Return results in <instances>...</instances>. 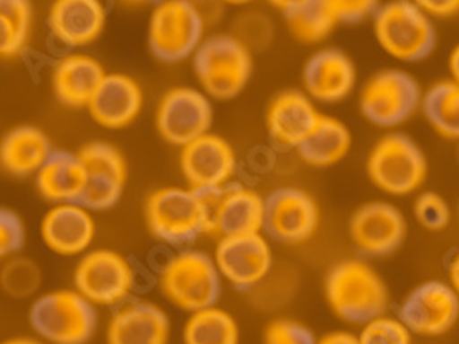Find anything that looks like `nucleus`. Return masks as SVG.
<instances>
[{
    "instance_id": "obj_36",
    "label": "nucleus",
    "mask_w": 459,
    "mask_h": 344,
    "mask_svg": "<svg viewBox=\"0 0 459 344\" xmlns=\"http://www.w3.org/2000/svg\"><path fill=\"white\" fill-rule=\"evenodd\" d=\"M315 333L301 322L278 319L264 328V344H316Z\"/></svg>"
},
{
    "instance_id": "obj_38",
    "label": "nucleus",
    "mask_w": 459,
    "mask_h": 344,
    "mask_svg": "<svg viewBox=\"0 0 459 344\" xmlns=\"http://www.w3.org/2000/svg\"><path fill=\"white\" fill-rule=\"evenodd\" d=\"M336 24H359L373 17L380 8V0H325Z\"/></svg>"
},
{
    "instance_id": "obj_41",
    "label": "nucleus",
    "mask_w": 459,
    "mask_h": 344,
    "mask_svg": "<svg viewBox=\"0 0 459 344\" xmlns=\"http://www.w3.org/2000/svg\"><path fill=\"white\" fill-rule=\"evenodd\" d=\"M448 284L459 296V251L452 256L448 263Z\"/></svg>"
},
{
    "instance_id": "obj_7",
    "label": "nucleus",
    "mask_w": 459,
    "mask_h": 344,
    "mask_svg": "<svg viewBox=\"0 0 459 344\" xmlns=\"http://www.w3.org/2000/svg\"><path fill=\"white\" fill-rule=\"evenodd\" d=\"M33 331L50 344H87L98 326L96 305L75 289H56L37 298L28 313Z\"/></svg>"
},
{
    "instance_id": "obj_20",
    "label": "nucleus",
    "mask_w": 459,
    "mask_h": 344,
    "mask_svg": "<svg viewBox=\"0 0 459 344\" xmlns=\"http://www.w3.org/2000/svg\"><path fill=\"white\" fill-rule=\"evenodd\" d=\"M96 219L83 203L50 205L41 219V240L57 256L74 258L91 251L96 240Z\"/></svg>"
},
{
    "instance_id": "obj_14",
    "label": "nucleus",
    "mask_w": 459,
    "mask_h": 344,
    "mask_svg": "<svg viewBox=\"0 0 459 344\" xmlns=\"http://www.w3.org/2000/svg\"><path fill=\"white\" fill-rule=\"evenodd\" d=\"M178 166L187 188L210 192L234 182L238 153L226 138L210 131L180 147Z\"/></svg>"
},
{
    "instance_id": "obj_33",
    "label": "nucleus",
    "mask_w": 459,
    "mask_h": 344,
    "mask_svg": "<svg viewBox=\"0 0 459 344\" xmlns=\"http://www.w3.org/2000/svg\"><path fill=\"white\" fill-rule=\"evenodd\" d=\"M0 286L15 298H26L41 286V269L28 258H8L0 273Z\"/></svg>"
},
{
    "instance_id": "obj_34",
    "label": "nucleus",
    "mask_w": 459,
    "mask_h": 344,
    "mask_svg": "<svg viewBox=\"0 0 459 344\" xmlns=\"http://www.w3.org/2000/svg\"><path fill=\"white\" fill-rule=\"evenodd\" d=\"M415 221L430 233H441L450 225L452 210L443 196L437 192H420L413 201Z\"/></svg>"
},
{
    "instance_id": "obj_6",
    "label": "nucleus",
    "mask_w": 459,
    "mask_h": 344,
    "mask_svg": "<svg viewBox=\"0 0 459 344\" xmlns=\"http://www.w3.org/2000/svg\"><path fill=\"white\" fill-rule=\"evenodd\" d=\"M366 172L373 186L394 198L415 194L429 177L425 151L404 133H388L371 147Z\"/></svg>"
},
{
    "instance_id": "obj_32",
    "label": "nucleus",
    "mask_w": 459,
    "mask_h": 344,
    "mask_svg": "<svg viewBox=\"0 0 459 344\" xmlns=\"http://www.w3.org/2000/svg\"><path fill=\"white\" fill-rule=\"evenodd\" d=\"M285 21L290 35L303 45L322 43L336 26L325 0H311V3L285 13Z\"/></svg>"
},
{
    "instance_id": "obj_13",
    "label": "nucleus",
    "mask_w": 459,
    "mask_h": 344,
    "mask_svg": "<svg viewBox=\"0 0 459 344\" xmlns=\"http://www.w3.org/2000/svg\"><path fill=\"white\" fill-rule=\"evenodd\" d=\"M85 172L82 203L92 212L117 207L127 184V161L124 153L108 142H89L78 151Z\"/></svg>"
},
{
    "instance_id": "obj_29",
    "label": "nucleus",
    "mask_w": 459,
    "mask_h": 344,
    "mask_svg": "<svg viewBox=\"0 0 459 344\" xmlns=\"http://www.w3.org/2000/svg\"><path fill=\"white\" fill-rule=\"evenodd\" d=\"M420 110L436 135L459 140V85L452 80L436 82L420 98Z\"/></svg>"
},
{
    "instance_id": "obj_16",
    "label": "nucleus",
    "mask_w": 459,
    "mask_h": 344,
    "mask_svg": "<svg viewBox=\"0 0 459 344\" xmlns=\"http://www.w3.org/2000/svg\"><path fill=\"white\" fill-rule=\"evenodd\" d=\"M203 194L208 208V234L219 238L263 234L264 198L255 190L230 182Z\"/></svg>"
},
{
    "instance_id": "obj_5",
    "label": "nucleus",
    "mask_w": 459,
    "mask_h": 344,
    "mask_svg": "<svg viewBox=\"0 0 459 344\" xmlns=\"http://www.w3.org/2000/svg\"><path fill=\"white\" fill-rule=\"evenodd\" d=\"M159 287L178 310L195 313L217 305L222 295V278L213 256L197 249H184L162 267Z\"/></svg>"
},
{
    "instance_id": "obj_31",
    "label": "nucleus",
    "mask_w": 459,
    "mask_h": 344,
    "mask_svg": "<svg viewBox=\"0 0 459 344\" xmlns=\"http://www.w3.org/2000/svg\"><path fill=\"white\" fill-rule=\"evenodd\" d=\"M31 26V0H0V59H13L24 52Z\"/></svg>"
},
{
    "instance_id": "obj_17",
    "label": "nucleus",
    "mask_w": 459,
    "mask_h": 344,
    "mask_svg": "<svg viewBox=\"0 0 459 344\" xmlns=\"http://www.w3.org/2000/svg\"><path fill=\"white\" fill-rule=\"evenodd\" d=\"M459 319V296L450 284L427 280L413 287L399 308V321L411 335L437 337L450 331Z\"/></svg>"
},
{
    "instance_id": "obj_24",
    "label": "nucleus",
    "mask_w": 459,
    "mask_h": 344,
    "mask_svg": "<svg viewBox=\"0 0 459 344\" xmlns=\"http://www.w3.org/2000/svg\"><path fill=\"white\" fill-rule=\"evenodd\" d=\"M48 26L56 40L68 49L96 43L107 26L103 0H54Z\"/></svg>"
},
{
    "instance_id": "obj_28",
    "label": "nucleus",
    "mask_w": 459,
    "mask_h": 344,
    "mask_svg": "<svg viewBox=\"0 0 459 344\" xmlns=\"http://www.w3.org/2000/svg\"><path fill=\"white\" fill-rule=\"evenodd\" d=\"M353 146L350 128L338 119L320 114L313 131L296 147L298 157L313 168H329L348 157Z\"/></svg>"
},
{
    "instance_id": "obj_37",
    "label": "nucleus",
    "mask_w": 459,
    "mask_h": 344,
    "mask_svg": "<svg viewBox=\"0 0 459 344\" xmlns=\"http://www.w3.org/2000/svg\"><path fill=\"white\" fill-rule=\"evenodd\" d=\"M26 238V228L21 216L10 208H0V260L15 256Z\"/></svg>"
},
{
    "instance_id": "obj_10",
    "label": "nucleus",
    "mask_w": 459,
    "mask_h": 344,
    "mask_svg": "<svg viewBox=\"0 0 459 344\" xmlns=\"http://www.w3.org/2000/svg\"><path fill=\"white\" fill-rule=\"evenodd\" d=\"M133 263L112 249H91L74 267V289L94 305L118 308L133 295Z\"/></svg>"
},
{
    "instance_id": "obj_1",
    "label": "nucleus",
    "mask_w": 459,
    "mask_h": 344,
    "mask_svg": "<svg viewBox=\"0 0 459 344\" xmlns=\"http://www.w3.org/2000/svg\"><path fill=\"white\" fill-rule=\"evenodd\" d=\"M331 312L343 322L364 326L388 310V287L371 265L360 260L334 263L324 282Z\"/></svg>"
},
{
    "instance_id": "obj_44",
    "label": "nucleus",
    "mask_w": 459,
    "mask_h": 344,
    "mask_svg": "<svg viewBox=\"0 0 459 344\" xmlns=\"http://www.w3.org/2000/svg\"><path fill=\"white\" fill-rule=\"evenodd\" d=\"M0 344H43V342L37 339H31V337H13V339H8Z\"/></svg>"
},
{
    "instance_id": "obj_45",
    "label": "nucleus",
    "mask_w": 459,
    "mask_h": 344,
    "mask_svg": "<svg viewBox=\"0 0 459 344\" xmlns=\"http://www.w3.org/2000/svg\"><path fill=\"white\" fill-rule=\"evenodd\" d=\"M122 3L131 4V6H140V4H159V3H162V0H122Z\"/></svg>"
},
{
    "instance_id": "obj_25",
    "label": "nucleus",
    "mask_w": 459,
    "mask_h": 344,
    "mask_svg": "<svg viewBox=\"0 0 459 344\" xmlns=\"http://www.w3.org/2000/svg\"><path fill=\"white\" fill-rule=\"evenodd\" d=\"M105 75L103 65L92 56L80 52L63 56L52 68L54 96L72 109L87 107Z\"/></svg>"
},
{
    "instance_id": "obj_22",
    "label": "nucleus",
    "mask_w": 459,
    "mask_h": 344,
    "mask_svg": "<svg viewBox=\"0 0 459 344\" xmlns=\"http://www.w3.org/2000/svg\"><path fill=\"white\" fill-rule=\"evenodd\" d=\"M171 324L160 305L131 300L118 305L107 324V344H168Z\"/></svg>"
},
{
    "instance_id": "obj_9",
    "label": "nucleus",
    "mask_w": 459,
    "mask_h": 344,
    "mask_svg": "<svg viewBox=\"0 0 459 344\" xmlns=\"http://www.w3.org/2000/svg\"><path fill=\"white\" fill-rule=\"evenodd\" d=\"M420 87L413 75L401 68L375 72L364 84L359 96V109L369 124L394 129L406 124L420 107Z\"/></svg>"
},
{
    "instance_id": "obj_46",
    "label": "nucleus",
    "mask_w": 459,
    "mask_h": 344,
    "mask_svg": "<svg viewBox=\"0 0 459 344\" xmlns=\"http://www.w3.org/2000/svg\"><path fill=\"white\" fill-rule=\"evenodd\" d=\"M221 3H224V4H232V6H247V4L254 3V0H221Z\"/></svg>"
},
{
    "instance_id": "obj_26",
    "label": "nucleus",
    "mask_w": 459,
    "mask_h": 344,
    "mask_svg": "<svg viewBox=\"0 0 459 344\" xmlns=\"http://www.w3.org/2000/svg\"><path fill=\"white\" fill-rule=\"evenodd\" d=\"M35 190L48 205L82 203L85 172L78 153L52 151L48 161L35 173Z\"/></svg>"
},
{
    "instance_id": "obj_23",
    "label": "nucleus",
    "mask_w": 459,
    "mask_h": 344,
    "mask_svg": "<svg viewBox=\"0 0 459 344\" xmlns=\"http://www.w3.org/2000/svg\"><path fill=\"white\" fill-rule=\"evenodd\" d=\"M315 101L301 91L276 94L264 112V126L271 140L281 149H296L320 119Z\"/></svg>"
},
{
    "instance_id": "obj_43",
    "label": "nucleus",
    "mask_w": 459,
    "mask_h": 344,
    "mask_svg": "<svg viewBox=\"0 0 459 344\" xmlns=\"http://www.w3.org/2000/svg\"><path fill=\"white\" fill-rule=\"evenodd\" d=\"M448 72H450V80L459 85V43L450 50Z\"/></svg>"
},
{
    "instance_id": "obj_21",
    "label": "nucleus",
    "mask_w": 459,
    "mask_h": 344,
    "mask_svg": "<svg viewBox=\"0 0 459 344\" xmlns=\"http://www.w3.org/2000/svg\"><path fill=\"white\" fill-rule=\"evenodd\" d=\"M91 119L103 129L120 131L133 126L143 109L142 85L127 74H107L87 105Z\"/></svg>"
},
{
    "instance_id": "obj_39",
    "label": "nucleus",
    "mask_w": 459,
    "mask_h": 344,
    "mask_svg": "<svg viewBox=\"0 0 459 344\" xmlns=\"http://www.w3.org/2000/svg\"><path fill=\"white\" fill-rule=\"evenodd\" d=\"M429 17L446 19L459 13V0H411Z\"/></svg>"
},
{
    "instance_id": "obj_11",
    "label": "nucleus",
    "mask_w": 459,
    "mask_h": 344,
    "mask_svg": "<svg viewBox=\"0 0 459 344\" xmlns=\"http://www.w3.org/2000/svg\"><path fill=\"white\" fill-rule=\"evenodd\" d=\"M320 226V207L301 188H276L264 198L263 234L283 245L309 242Z\"/></svg>"
},
{
    "instance_id": "obj_2",
    "label": "nucleus",
    "mask_w": 459,
    "mask_h": 344,
    "mask_svg": "<svg viewBox=\"0 0 459 344\" xmlns=\"http://www.w3.org/2000/svg\"><path fill=\"white\" fill-rule=\"evenodd\" d=\"M143 217L151 236L171 247H184L208 234V208L203 192L164 186L145 199Z\"/></svg>"
},
{
    "instance_id": "obj_12",
    "label": "nucleus",
    "mask_w": 459,
    "mask_h": 344,
    "mask_svg": "<svg viewBox=\"0 0 459 344\" xmlns=\"http://www.w3.org/2000/svg\"><path fill=\"white\" fill-rule=\"evenodd\" d=\"M213 124L212 100L195 87H173L159 101L155 128L164 142L182 147L206 133Z\"/></svg>"
},
{
    "instance_id": "obj_40",
    "label": "nucleus",
    "mask_w": 459,
    "mask_h": 344,
    "mask_svg": "<svg viewBox=\"0 0 459 344\" xmlns=\"http://www.w3.org/2000/svg\"><path fill=\"white\" fill-rule=\"evenodd\" d=\"M316 344H359V340H357V335L350 331H331V333H325L322 339H318Z\"/></svg>"
},
{
    "instance_id": "obj_18",
    "label": "nucleus",
    "mask_w": 459,
    "mask_h": 344,
    "mask_svg": "<svg viewBox=\"0 0 459 344\" xmlns=\"http://www.w3.org/2000/svg\"><path fill=\"white\" fill-rule=\"evenodd\" d=\"M408 225L404 214L392 203L369 201L350 219V238L366 256H390L403 245Z\"/></svg>"
},
{
    "instance_id": "obj_3",
    "label": "nucleus",
    "mask_w": 459,
    "mask_h": 344,
    "mask_svg": "<svg viewBox=\"0 0 459 344\" xmlns=\"http://www.w3.org/2000/svg\"><path fill=\"white\" fill-rule=\"evenodd\" d=\"M191 57L201 91L210 100L238 98L252 78V50L232 33L206 37Z\"/></svg>"
},
{
    "instance_id": "obj_19",
    "label": "nucleus",
    "mask_w": 459,
    "mask_h": 344,
    "mask_svg": "<svg viewBox=\"0 0 459 344\" xmlns=\"http://www.w3.org/2000/svg\"><path fill=\"white\" fill-rule=\"evenodd\" d=\"M301 84L313 101L340 103L348 100L357 87V66L346 52L322 49L305 61Z\"/></svg>"
},
{
    "instance_id": "obj_30",
    "label": "nucleus",
    "mask_w": 459,
    "mask_h": 344,
    "mask_svg": "<svg viewBox=\"0 0 459 344\" xmlns=\"http://www.w3.org/2000/svg\"><path fill=\"white\" fill-rule=\"evenodd\" d=\"M184 344H239L238 321L219 305L189 313L182 330Z\"/></svg>"
},
{
    "instance_id": "obj_27",
    "label": "nucleus",
    "mask_w": 459,
    "mask_h": 344,
    "mask_svg": "<svg viewBox=\"0 0 459 344\" xmlns=\"http://www.w3.org/2000/svg\"><path fill=\"white\" fill-rule=\"evenodd\" d=\"M48 135L35 126H19L0 140V168L15 179L35 177L52 155Z\"/></svg>"
},
{
    "instance_id": "obj_15",
    "label": "nucleus",
    "mask_w": 459,
    "mask_h": 344,
    "mask_svg": "<svg viewBox=\"0 0 459 344\" xmlns=\"http://www.w3.org/2000/svg\"><path fill=\"white\" fill-rule=\"evenodd\" d=\"M213 261L222 280L247 293L269 277L274 254L264 234H241L219 238Z\"/></svg>"
},
{
    "instance_id": "obj_4",
    "label": "nucleus",
    "mask_w": 459,
    "mask_h": 344,
    "mask_svg": "<svg viewBox=\"0 0 459 344\" xmlns=\"http://www.w3.org/2000/svg\"><path fill=\"white\" fill-rule=\"evenodd\" d=\"M373 33L378 47L403 63L427 59L437 43V31L429 17L411 0H392L373 15Z\"/></svg>"
},
{
    "instance_id": "obj_35",
    "label": "nucleus",
    "mask_w": 459,
    "mask_h": 344,
    "mask_svg": "<svg viewBox=\"0 0 459 344\" xmlns=\"http://www.w3.org/2000/svg\"><path fill=\"white\" fill-rule=\"evenodd\" d=\"M357 340L359 344H411V331L399 319L380 315L362 326Z\"/></svg>"
},
{
    "instance_id": "obj_8",
    "label": "nucleus",
    "mask_w": 459,
    "mask_h": 344,
    "mask_svg": "<svg viewBox=\"0 0 459 344\" xmlns=\"http://www.w3.org/2000/svg\"><path fill=\"white\" fill-rule=\"evenodd\" d=\"M204 30L206 22L194 0H162L149 17L147 45L155 59L180 63L195 54Z\"/></svg>"
},
{
    "instance_id": "obj_42",
    "label": "nucleus",
    "mask_w": 459,
    "mask_h": 344,
    "mask_svg": "<svg viewBox=\"0 0 459 344\" xmlns=\"http://www.w3.org/2000/svg\"><path fill=\"white\" fill-rule=\"evenodd\" d=\"M307 3H311V0H269V4L274 6L276 10L283 12V15L303 6V4H307Z\"/></svg>"
}]
</instances>
